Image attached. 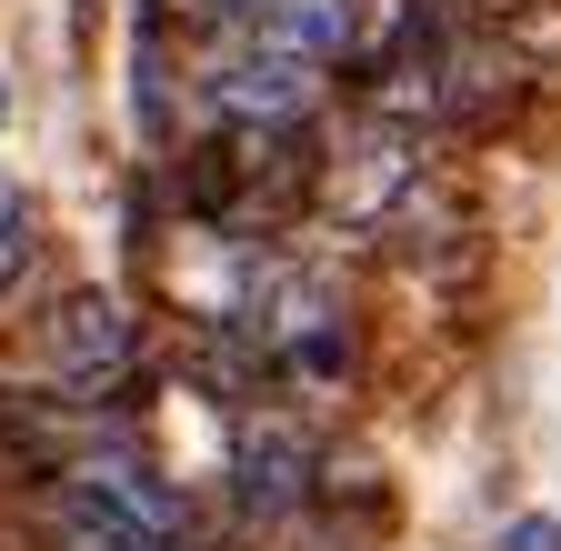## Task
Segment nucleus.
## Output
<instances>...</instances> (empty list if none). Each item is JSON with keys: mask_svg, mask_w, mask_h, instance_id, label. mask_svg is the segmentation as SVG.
I'll use <instances>...</instances> for the list:
<instances>
[{"mask_svg": "<svg viewBox=\"0 0 561 551\" xmlns=\"http://www.w3.org/2000/svg\"><path fill=\"white\" fill-rule=\"evenodd\" d=\"M130 352H140V331H130V311H121L111 291H70V301L41 321V361H50V381L81 401V411L130 381Z\"/></svg>", "mask_w": 561, "mask_h": 551, "instance_id": "f257e3e1", "label": "nucleus"}, {"mask_svg": "<svg viewBox=\"0 0 561 551\" xmlns=\"http://www.w3.org/2000/svg\"><path fill=\"white\" fill-rule=\"evenodd\" d=\"M311 91H321V71L291 60V50H271V41H241L221 71H210V111L231 130H291L311 111Z\"/></svg>", "mask_w": 561, "mask_h": 551, "instance_id": "f03ea898", "label": "nucleus"}, {"mask_svg": "<svg viewBox=\"0 0 561 551\" xmlns=\"http://www.w3.org/2000/svg\"><path fill=\"white\" fill-rule=\"evenodd\" d=\"M241 41H271V50L311 60V71H331V60L351 50V0H261V11L241 21Z\"/></svg>", "mask_w": 561, "mask_h": 551, "instance_id": "7ed1b4c3", "label": "nucleus"}, {"mask_svg": "<svg viewBox=\"0 0 561 551\" xmlns=\"http://www.w3.org/2000/svg\"><path fill=\"white\" fill-rule=\"evenodd\" d=\"M291 471H301V451L280 441V432H261V441L241 451V512H251V521H271L280 502H291Z\"/></svg>", "mask_w": 561, "mask_h": 551, "instance_id": "20e7f679", "label": "nucleus"}, {"mask_svg": "<svg viewBox=\"0 0 561 551\" xmlns=\"http://www.w3.org/2000/svg\"><path fill=\"white\" fill-rule=\"evenodd\" d=\"M21 261H31V211H21V200H0V291L21 282Z\"/></svg>", "mask_w": 561, "mask_h": 551, "instance_id": "39448f33", "label": "nucleus"}, {"mask_svg": "<svg viewBox=\"0 0 561 551\" xmlns=\"http://www.w3.org/2000/svg\"><path fill=\"white\" fill-rule=\"evenodd\" d=\"M502 551H561V521H551V512H522V521L502 531Z\"/></svg>", "mask_w": 561, "mask_h": 551, "instance_id": "423d86ee", "label": "nucleus"}]
</instances>
